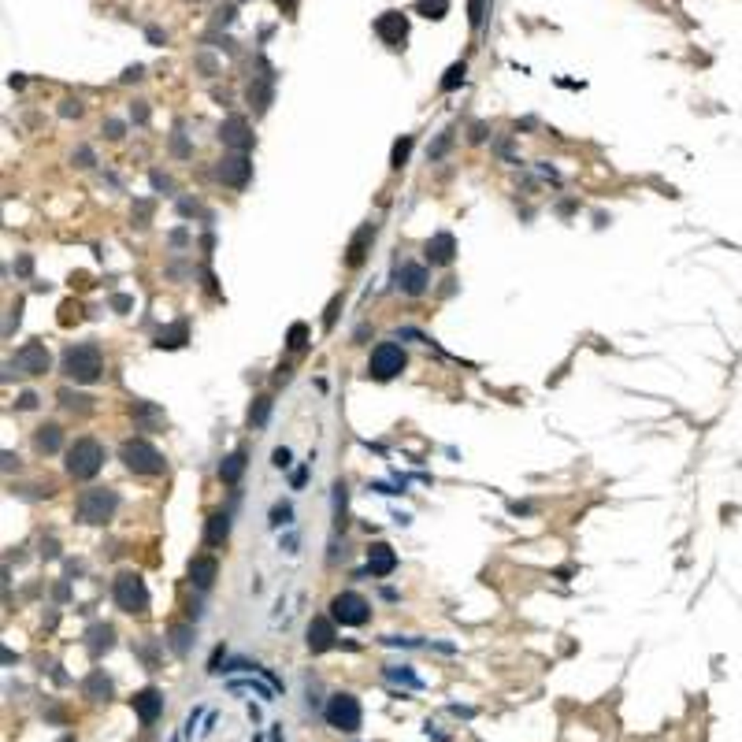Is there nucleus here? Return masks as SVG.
Wrapping results in <instances>:
<instances>
[{
	"instance_id": "nucleus-1",
	"label": "nucleus",
	"mask_w": 742,
	"mask_h": 742,
	"mask_svg": "<svg viewBox=\"0 0 742 742\" xmlns=\"http://www.w3.org/2000/svg\"><path fill=\"white\" fill-rule=\"evenodd\" d=\"M60 367H63V375H67L71 382L89 386V382H97V379L104 375V352H101V345H97V342H78V345H67V349H63Z\"/></svg>"
},
{
	"instance_id": "nucleus-2",
	"label": "nucleus",
	"mask_w": 742,
	"mask_h": 742,
	"mask_svg": "<svg viewBox=\"0 0 742 742\" xmlns=\"http://www.w3.org/2000/svg\"><path fill=\"white\" fill-rule=\"evenodd\" d=\"M104 460H108V453H104V445L97 442V438H74V445L67 449V475L71 479H78V482H86V479H93L101 468H104Z\"/></svg>"
},
{
	"instance_id": "nucleus-3",
	"label": "nucleus",
	"mask_w": 742,
	"mask_h": 742,
	"mask_svg": "<svg viewBox=\"0 0 742 742\" xmlns=\"http://www.w3.org/2000/svg\"><path fill=\"white\" fill-rule=\"evenodd\" d=\"M119 509V494L108 490V487H93V490H82L78 501H74V516L82 524H108Z\"/></svg>"
},
{
	"instance_id": "nucleus-4",
	"label": "nucleus",
	"mask_w": 742,
	"mask_h": 742,
	"mask_svg": "<svg viewBox=\"0 0 742 742\" xmlns=\"http://www.w3.org/2000/svg\"><path fill=\"white\" fill-rule=\"evenodd\" d=\"M119 460L126 464L130 472H138V475H163V453L156 449L153 442H145V438H126L123 442V449H119Z\"/></svg>"
},
{
	"instance_id": "nucleus-5",
	"label": "nucleus",
	"mask_w": 742,
	"mask_h": 742,
	"mask_svg": "<svg viewBox=\"0 0 742 742\" xmlns=\"http://www.w3.org/2000/svg\"><path fill=\"white\" fill-rule=\"evenodd\" d=\"M111 598H116V605L123 612H130V616H141V612H148V590H145V579H141L138 571L116 575V583H111Z\"/></svg>"
},
{
	"instance_id": "nucleus-6",
	"label": "nucleus",
	"mask_w": 742,
	"mask_h": 742,
	"mask_svg": "<svg viewBox=\"0 0 742 742\" xmlns=\"http://www.w3.org/2000/svg\"><path fill=\"white\" fill-rule=\"evenodd\" d=\"M330 620L342 624V627H360V624L371 620V605H367L364 594L342 590V594H334V598H330Z\"/></svg>"
},
{
	"instance_id": "nucleus-7",
	"label": "nucleus",
	"mask_w": 742,
	"mask_h": 742,
	"mask_svg": "<svg viewBox=\"0 0 742 742\" xmlns=\"http://www.w3.org/2000/svg\"><path fill=\"white\" fill-rule=\"evenodd\" d=\"M405 364H408V357H405V349L397 342H379L375 349H371L367 375L379 379V382H390V379H397L405 371Z\"/></svg>"
},
{
	"instance_id": "nucleus-8",
	"label": "nucleus",
	"mask_w": 742,
	"mask_h": 742,
	"mask_svg": "<svg viewBox=\"0 0 742 742\" xmlns=\"http://www.w3.org/2000/svg\"><path fill=\"white\" fill-rule=\"evenodd\" d=\"M327 723L334 731H360V720H364V709H360V698H352V694H330L327 701V709H323Z\"/></svg>"
},
{
	"instance_id": "nucleus-9",
	"label": "nucleus",
	"mask_w": 742,
	"mask_h": 742,
	"mask_svg": "<svg viewBox=\"0 0 742 742\" xmlns=\"http://www.w3.org/2000/svg\"><path fill=\"white\" fill-rule=\"evenodd\" d=\"M215 178L230 190H245L249 178H253V160L245 153H227L219 163H215Z\"/></svg>"
},
{
	"instance_id": "nucleus-10",
	"label": "nucleus",
	"mask_w": 742,
	"mask_h": 742,
	"mask_svg": "<svg viewBox=\"0 0 742 742\" xmlns=\"http://www.w3.org/2000/svg\"><path fill=\"white\" fill-rule=\"evenodd\" d=\"M260 74L249 82V104L256 108V116H264V111L271 108V93H275V71H271V63L260 56Z\"/></svg>"
},
{
	"instance_id": "nucleus-11",
	"label": "nucleus",
	"mask_w": 742,
	"mask_h": 742,
	"mask_svg": "<svg viewBox=\"0 0 742 742\" xmlns=\"http://www.w3.org/2000/svg\"><path fill=\"white\" fill-rule=\"evenodd\" d=\"M219 141L227 145L230 153H245V148L253 145V126L245 123V116L223 119V126H219Z\"/></svg>"
},
{
	"instance_id": "nucleus-12",
	"label": "nucleus",
	"mask_w": 742,
	"mask_h": 742,
	"mask_svg": "<svg viewBox=\"0 0 742 742\" xmlns=\"http://www.w3.org/2000/svg\"><path fill=\"white\" fill-rule=\"evenodd\" d=\"M15 367L23 371V375H45V371H49V349H45V342H26V345H19V352H15Z\"/></svg>"
},
{
	"instance_id": "nucleus-13",
	"label": "nucleus",
	"mask_w": 742,
	"mask_h": 742,
	"mask_svg": "<svg viewBox=\"0 0 742 742\" xmlns=\"http://www.w3.org/2000/svg\"><path fill=\"white\" fill-rule=\"evenodd\" d=\"M375 34L390 49H405V37H408V19L401 11H382L375 19Z\"/></svg>"
},
{
	"instance_id": "nucleus-14",
	"label": "nucleus",
	"mask_w": 742,
	"mask_h": 742,
	"mask_svg": "<svg viewBox=\"0 0 742 742\" xmlns=\"http://www.w3.org/2000/svg\"><path fill=\"white\" fill-rule=\"evenodd\" d=\"M367 571L375 575V579H386V575L397 571V553L390 542H371L367 546Z\"/></svg>"
},
{
	"instance_id": "nucleus-15",
	"label": "nucleus",
	"mask_w": 742,
	"mask_h": 742,
	"mask_svg": "<svg viewBox=\"0 0 742 742\" xmlns=\"http://www.w3.org/2000/svg\"><path fill=\"white\" fill-rule=\"evenodd\" d=\"M394 278H397V290L405 293V297H420V293H427V268L423 264H401L397 271H394Z\"/></svg>"
},
{
	"instance_id": "nucleus-16",
	"label": "nucleus",
	"mask_w": 742,
	"mask_h": 742,
	"mask_svg": "<svg viewBox=\"0 0 742 742\" xmlns=\"http://www.w3.org/2000/svg\"><path fill=\"white\" fill-rule=\"evenodd\" d=\"M130 705H134V713L141 723H156L160 713H163V694L156 691V686H145V691H138L134 698H130Z\"/></svg>"
},
{
	"instance_id": "nucleus-17",
	"label": "nucleus",
	"mask_w": 742,
	"mask_h": 742,
	"mask_svg": "<svg viewBox=\"0 0 742 742\" xmlns=\"http://www.w3.org/2000/svg\"><path fill=\"white\" fill-rule=\"evenodd\" d=\"M338 642V631H334V620H327V616H315L312 624H308V649L312 654H327V649Z\"/></svg>"
},
{
	"instance_id": "nucleus-18",
	"label": "nucleus",
	"mask_w": 742,
	"mask_h": 742,
	"mask_svg": "<svg viewBox=\"0 0 742 742\" xmlns=\"http://www.w3.org/2000/svg\"><path fill=\"white\" fill-rule=\"evenodd\" d=\"M453 256H457V238L449 230H438L431 241H427V260H431L434 268L453 264Z\"/></svg>"
},
{
	"instance_id": "nucleus-19",
	"label": "nucleus",
	"mask_w": 742,
	"mask_h": 742,
	"mask_svg": "<svg viewBox=\"0 0 742 742\" xmlns=\"http://www.w3.org/2000/svg\"><path fill=\"white\" fill-rule=\"evenodd\" d=\"M215 575H219V561H215L212 553H200V556H193V561H190V583L197 590H208L215 583Z\"/></svg>"
},
{
	"instance_id": "nucleus-20",
	"label": "nucleus",
	"mask_w": 742,
	"mask_h": 742,
	"mask_svg": "<svg viewBox=\"0 0 742 742\" xmlns=\"http://www.w3.org/2000/svg\"><path fill=\"white\" fill-rule=\"evenodd\" d=\"M371 241H375V223H364V227L349 238V249H345V264H349V268H360V264H364Z\"/></svg>"
},
{
	"instance_id": "nucleus-21",
	"label": "nucleus",
	"mask_w": 742,
	"mask_h": 742,
	"mask_svg": "<svg viewBox=\"0 0 742 742\" xmlns=\"http://www.w3.org/2000/svg\"><path fill=\"white\" fill-rule=\"evenodd\" d=\"M116 646V631H111L108 624H93L89 631H86V649L93 657H101V654H108V649Z\"/></svg>"
},
{
	"instance_id": "nucleus-22",
	"label": "nucleus",
	"mask_w": 742,
	"mask_h": 742,
	"mask_svg": "<svg viewBox=\"0 0 742 742\" xmlns=\"http://www.w3.org/2000/svg\"><path fill=\"white\" fill-rule=\"evenodd\" d=\"M245 464H249V460H245V449L227 453V457L219 460V479L227 482V487H234V482H238L241 475H245Z\"/></svg>"
},
{
	"instance_id": "nucleus-23",
	"label": "nucleus",
	"mask_w": 742,
	"mask_h": 742,
	"mask_svg": "<svg viewBox=\"0 0 742 742\" xmlns=\"http://www.w3.org/2000/svg\"><path fill=\"white\" fill-rule=\"evenodd\" d=\"M227 534H230V512L227 509L212 512L208 516V527H204V542H208V546H223V542H227Z\"/></svg>"
},
{
	"instance_id": "nucleus-24",
	"label": "nucleus",
	"mask_w": 742,
	"mask_h": 742,
	"mask_svg": "<svg viewBox=\"0 0 742 742\" xmlns=\"http://www.w3.org/2000/svg\"><path fill=\"white\" fill-rule=\"evenodd\" d=\"M60 445H63V431L56 423L37 427V434H34V449L37 453H60Z\"/></svg>"
},
{
	"instance_id": "nucleus-25",
	"label": "nucleus",
	"mask_w": 742,
	"mask_h": 742,
	"mask_svg": "<svg viewBox=\"0 0 742 742\" xmlns=\"http://www.w3.org/2000/svg\"><path fill=\"white\" fill-rule=\"evenodd\" d=\"M186 338H190V323L178 320V323L163 327V330L156 334V349H182V345H186Z\"/></svg>"
},
{
	"instance_id": "nucleus-26",
	"label": "nucleus",
	"mask_w": 742,
	"mask_h": 742,
	"mask_svg": "<svg viewBox=\"0 0 742 742\" xmlns=\"http://www.w3.org/2000/svg\"><path fill=\"white\" fill-rule=\"evenodd\" d=\"M82 694L93 698V701H108L111 698V679L104 672H89V679L82 683Z\"/></svg>"
},
{
	"instance_id": "nucleus-27",
	"label": "nucleus",
	"mask_w": 742,
	"mask_h": 742,
	"mask_svg": "<svg viewBox=\"0 0 742 742\" xmlns=\"http://www.w3.org/2000/svg\"><path fill=\"white\" fill-rule=\"evenodd\" d=\"M190 642H193V627H190V624H178V627H171V639H167V646H171L178 657H186V654H190Z\"/></svg>"
},
{
	"instance_id": "nucleus-28",
	"label": "nucleus",
	"mask_w": 742,
	"mask_h": 742,
	"mask_svg": "<svg viewBox=\"0 0 742 742\" xmlns=\"http://www.w3.org/2000/svg\"><path fill=\"white\" fill-rule=\"evenodd\" d=\"M412 134H405V138H397L394 141V148H390V167H394V171H401V167L408 163V153H412Z\"/></svg>"
},
{
	"instance_id": "nucleus-29",
	"label": "nucleus",
	"mask_w": 742,
	"mask_h": 742,
	"mask_svg": "<svg viewBox=\"0 0 742 742\" xmlns=\"http://www.w3.org/2000/svg\"><path fill=\"white\" fill-rule=\"evenodd\" d=\"M464 74H468V67H464V60L449 63V67H445V78L438 82V89H442V93H453L457 86H464Z\"/></svg>"
},
{
	"instance_id": "nucleus-30",
	"label": "nucleus",
	"mask_w": 742,
	"mask_h": 742,
	"mask_svg": "<svg viewBox=\"0 0 742 742\" xmlns=\"http://www.w3.org/2000/svg\"><path fill=\"white\" fill-rule=\"evenodd\" d=\"M271 416V397L268 394H260L253 405H249V427H264Z\"/></svg>"
},
{
	"instance_id": "nucleus-31",
	"label": "nucleus",
	"mask_w": 742,
	"mask_h": 742,
	"mask_svg": "<svg viewBox=\"0 0 742 742\" xmlns=\"http://www.w3.org/2000/svg\"><path fill=\"white\" fill-rule=\"evenodd\" d=\"M416 11L423 19H445L449 15V0H416Z\"/></svg>"
},
{
	"instance_id": "nucleus-32",
	"label": "nucleus",
	"mask_w": 742,
	"mask_h": 742,
	"mask_svg": "<svg viewBox=\"0 0 742 742\" xmlns=\"http://www.w3.org/2000/svg\"><path fill=\"white\" fill-rule=\"evenodd\" d=\"M345 505H349V490H345V482L338 479L334 482V524L345 527Z\"/></svg>"
},
{
	"instance_id": "nucleus-33",
	"label": "nucleus",
	"mask_w": 742,
	"mask_h": 742,
	"mask_svg": "<svg viewBox=\"0 0 742 742\" xmlns=\"http://www.w3.org/2000/svg\"><path fill=\"white\" fill-rule=\"evenodd\" d=\"M386 679L405 683V686H412V691H420V686H423V679L416 672H408V668H386Z\"/></svg>"
},
{
	"instance_id": "nucleus-34",
	"label": "nucleus",
	"mask_w": 742,
	"mask_h": 742,
	"mask_svg": "<svg viewBox=\"0 0 742 742\" xmlns=\"http://www.w3.org/2000/svg\"><path fill=\"white\" fill-rule=\"evenodd\" d=\"M305 342H308V327H305V323H293V327L286 330V345H290V349H305Z\"/></svg>"
},
{
	"instance_id": "nucleus-35",
	"label": "nucleus",
	"mask_w": 742,
	"mask_h": 742,
	"mask_svg": "<svg viewBox=\"0 0 742 742\" xmlns=\"http://www.w3.org/2000/svg\"><path fill=\"white\" fill-rule=\"evenodd\" d=\"M293 519V509H290V501H278V505L271 509V527H286Z\"/></svg>"
},
{
	"instance_id": "nucleus-36",
	"label": "nucleus",
	"mask_w": 742,
	"mask_h": 742,
	"mask_svg": "<svg viewBox=\"0 0 742 742\" xmlns=\"http://www.w3.org/2000/svg\"><path fill=\"white\" fill-rule=\"evenodd\" d=\"M60 405L67 408V412H74V408H78V412H86V408H89V397H82V394H71V390H63V394H60Z\"/></svg>"
},
{
	"instance_id": "nucleus-37",
	"label": "nucleus",
	"mask_w": 742,
	"mask_h": 742,
	"mask_svg": "<svg viewBox=\"0 0 742 742\" xmlns=\"http://www.w3.org/2000/svg\"><path fill=\"white\" fill-rule=\"evenodd\" d=\"M148 215H153V200H134V223L148 227Z\"/></svg>"
},
{
	"instance_id": "nucleus-38",
	"label": "nucleus",
	"mask_w": 742,
	"mask_h": 742,
	"mask_svg": "<svg viewBox=\"0 0 742 742\" xmlns=\"http://www.w3.org/2000/svg\"><path fill=\"white\" fill-rule=\"evenodd\" d=\"M338 308H342V293H334L330 305H327V315H323V327H327V330L334 327V320H338Z\"/></svg>"
},
{
	"instance_id": "nucleus-39",
	"label": "nucleus",
	"mask_w": 742,
	"mask_h": 742,
	"mask_svg": "<svg viewBox=\"0 0 742 742\" xmlns=\"http://www.w3.org/2000/svg\"><path fill=\"white\" fill-rule=\"evenodd\" d=\"M130 119H134V123H148V104L145 101H134V104H130Z\"/></svg>"
},
{
	"instance_id": "nucleus-40",
	"label": "nucleus",
	"mask_w": 742,
	"mask_h": 742,
	"mask_svg": "<svg viewBox=\"0 0 742 742\" xmlns=\"http://www.w3.org/2000/svg\"><path fill=\"white\" fill-rule=\"evenodd\" d=\"M271 464H275V468H283V472L290 468V449H286V445H278V449L271 453Z\"/></svg>"
},
{
	"instance_id": "nucleus-41",
	"label": "nucleus",
	"mask_w": 742,
	"mask_h": 742,
	"mask_svg": "<svg viewBox=\"0 0 742 742\" xmlns=\"http://www.w3.org/2000/svg\"><path fill=\"white\" fill-rule=\"evenodd\" d=\"M60 116H63V119H71V116H82V104L74 101V97H67V101L60 104Z\"/></svg>"
},
{
	"instance_id": "nucleus-42",
	"label": "nucleus",
	"mask_w": 742,
	"mask_h": 742,
	"mask_svg": "<svg viewBox=\"0 0 742 742\" xmlns=\"http://www.w3.org/2000/svg\"><path fill=\"white\" fill-rule=\"evenodd\" d=\"M171 153H175V156H190L193 148H190V141H186L182 134H175V138H171Z\"/></svg>"
},
{
	"instance_id": "nucleus-43",
	"label": "nucleus",
	"mask_w": 742,
	"mask_h": 742,
	"mask_svg": "<svg viewBox=\"0 0 742 742\" xmlns=\"http://www.w3.org/2000/svg\"><path fill=\"white\" fill-rule=\"evenodd\" d=\"M111 308H116V312H126V308H134V297H126V293H116V297H111Z\"/></svg>"
},
{
	"instance_id": "nucleus-44",
	"label": "nucleus",
	"mask_w": 742,
	"mask_h": 742,
	"mask_svg": "<svg viewBox=\"0 0 742 742\" xmlns=\"http://www.w3.org/2000/svg\"><path fill=\"white\" fill-rule=\"evenodd\" d=\"M227 23H234V4H227V8L215 11V26H227Z\"/></svg>"
},
{
	"instance_id": "nucleus-45",
	"label": "nucleus",
	"mask_w": 742,
	"mask_h": 742,
	"mask_svg": "<svg viewBox=\"0 0 742 742\" xmlns=\"http://www.w3.org/2000/svg\"><path fill=\"white\" fill-rule=\"evenodd\" d=\"M449 141H453V138H449V134H442V138H438V141H434V148H431V160H438V156H442V153H445V148H449Z\"/></svg>"
},
{
	"instance_id": "nucleus-46",
	"label": "nucleus",
	"mask_w": 742,
	"mask_h": 742,
	"mask_svg": "<svg viewBox=\"0 0 742 742\" xmlns=\"http://www.w3.org/2000/svg\"><path fill=\"white\" fill-rule=\"evenodd\" d=\"M468 11H472V15H468V19H472V26H479V23H482V0H472Z\"/></svg>"
},
{
	"instance_id": "nucleus-47",
	"label": "nucleus",
	"mask_w": 742,
	"mask_h": 742,
	"mask_svg": "<svg viewBox=\"0 0 742 742\" xmlns=\"http://www.w3.org/2000/svg\"><path fill=\"white\" fill-rule=\"evenodd\" d=\"M104 134H108V138H123V123H119V119H108V123H104Z\"/></svg>"
},
{
	"instance_id": "nucleus-48",
	"label": "nucleus",
	"mask_w": 742,
	"mask_h": 742,
	"mask_svg": "<svg viewBox=\"0 0 742 742\" xmlns=\"http://www.w3.org/2000/svg\"><path fill=\"white\" fill-rule=\"evenodd\" d=\"M141 74H145V67H141V63H134V67H126V71H123V82H138Z\"/></svg>"
},
{
	"instance_id": "nucleus-49",
	"label": "nucleus",
	"mask_w": 742,
	"mask_h": 742,
	"mask_svg": "<svg viewBox=\"0 0 742 742\" xmlns=\"http://www.w3.org/2000/svg\"><path fill=\"white\" fill-rule=\"evenodd\" d=\"M305 479H308V468H297V472L290 475V482H293V490H301V487H305Z\"/></svg>"
},
{
	"instance_id": "nucleus-50",
	"label": "nucleus",
	"mask_w": 742,
	"mask_h": 742,
	"mask_svg": "<svg viewBox=\"0 0 742 742\" xmlns=\"http://www.w3.org/2000/svg\"><path fill=\"white\" fill-rule=\"evenodd\" d=\"M153 186H156V190H171V178L160 175V171H153Z\"/></svg>"
},
{
	"instance_id": "nucleus-51",
	"label": "nucleus",
	"mask_w": 742,
	"mask_h": 742,
	"mask_svg": "<svg viewBox=\"0 0 742 742\" xmlns=\"http://www.w3.org/2000/svg\"><path fill=\"white\" fill-rule=\"evenodd\" d=\"M34 271V256H19V275H30Z\"/></svg>"
},
{
	"instance_id": "nucleus-52",
	"label": "nucleus",
	"mask_w": 742,
	"mask_h": 742,
	"mask_svg": "<svg viewBox=\"0 0 742 742\" xmlns=\"http://www.w3.org/2000/svg\"><path fill=\"white\" fill-rule=\"evenodd\" d=\"M145 34H148V41H153V45H163V30L160 26H148Z\"/></svg>"
},
{
	"instance_id": "nucleus-53",
	"label": "nucleus",
	"mask_w": 742,
	"mask_h": 742,
	"mask_svg": "<svg viewBox=\"0 0 742 742\" xmlns=\"http://www.w3.org/2000/svg\"><path fill=\"white\" fill-rule=\"evenodd\" d=\"M89 163H93V153L89 148H78V167H89Z\"/></svg>"
},
{
	"instance_id": "nucleus-54",
	"label": "nucleus",
	"mask_w": 742,
	"mask_h": 742,
	"mask_svg": "<svg viewBox=\"0 0 742 742\" xmlns=\"http://www.w3.org/2000/svg\"><path fill=\"white\" fill-rule=\"evenodd\" d=\"M34 405H37V394H23V397H19V408H34Z\"/></svg>"
},
{
	"instance_id": "nucleus-55",
	"label": "nucleus",
	"mask_w": 742,
	"mask_h": 742,
	"mask_svg": "<svg viewBox=\"0 0 742 742\" xmlns=\"http://www.w3.org/2000/svg\"><path fill=\"white\" fill-rule=\"evenodd\" d=\"M482 138H487V126L475 123V126H472V141H482Z\"/></svg>"
},
{
	"instance_id": "nucleus-56",
	"label": "nucleus",
	"mask_w": 742,
	"mask_h": 742,
	"mask_svg": "<svg viewBox=\"0 0 742 742\" xmlns=\"http://www.w3.org/2000/svg\"><path fill=\"white\" fill-rule=\"evenodd\" d=\"M186 238H190L186 230H175V234H171V245H186Z\"/></svg>"
},
{
	"instance_id": "nucleus-57",
	"label": "nucleus",
	"mask_w": 742,
	"mask_h": 742,
	"mask_svg": "<svg viewBox=\"0 0 742 742\" xmlns=\"http://www.w3.org/2000/svg\"><path fill=\"white\" fill-rule=\"evenodd\" d=\"M15 464H19V457H11V453H4V472H11V468H15Z\"/></svg>"
},
{
	"instance_id": "nucleus-58",
	"label": "nucleus",
	"mask_w": 742,
	"mask_h": 742,
	"mask_svg": "<svg viewBox=\"0 0 742 742\" xmlns=\"http://www.w3.org/2000/svg\"><path fill=\"white\" fill-rule=\"evenodd\" d=\"M275 4L283 8V11H293V4H297V0H275Z\"/></svg>"
}]
</instances>
